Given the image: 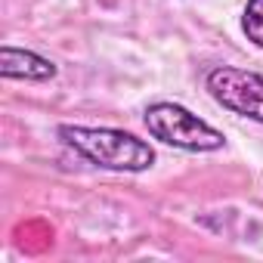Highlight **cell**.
Wrapping results in <instances>:
<instances>
[{"label":"cell","instance_id":"1","mask_svg":"<svg viewBox=\"0 0 263 263\" xmlns=\"http://www.w3.org/2000/svg\"><path fill=\"white\" fill-rule=\"evenodd\" d=\"M59 140L87 158L96 167L115 174H143L155 164V149L118 127H84V124H59Z\"/></svg>","mask_w":263,"mask_h":263},{"label":"cell","instance_id":"4","mask_svg":"<svg viewBox=\"0 0 263 263\" xmlns=\"http://www.w3.org/2000/svg\"><path fill=\"white\" fill-rule=\"evenodd\" d=\"M56 71H59L56 62H50L34 50H22L10 44L0 47V74L10 81H53Z\"/></svg>","mask_w":263,"mask_h":263},{"label":"cell","instance_id":"5","mask_svg":"<svg viewBox=\"0 0 263 263\" xmlns=\"http://www.w3.org/2000/svg\"><path fill=\"white\" fill-rule=\"evenodd\" d=\"M241 31L245 37L263 50V0H248L241 13Z\"/></svg>","mask_w":263,"mask_h":263},{"label":"cell","instance_id":"3","mask_svg":"<svg viewBox=\"0 0 263 263\" xmlns=\"http://www.w3.org/2000/svg\"><path fill=\"white\" fill-rule=\"evenodd\" d=\"M204 87L214 96V102L223 105L226 111L263 124V74L220 65V68L208 71Z\"/></svg>","mask_w":263,"mask_h":263},{"label":"cell","instance_id":"2","mask_svg":"<svg viewBox=\"0 0 263 263\" xmlns=\"http://www.w3.org/2000/svg\"><path fill=\"white\" fill-rule=\"evenodd\" d=\"M149 137L183 152H220L226 137L180 102H152L143 115Z\"/></svg>","mask_w":263,"mask_h":263}]
</instances>
